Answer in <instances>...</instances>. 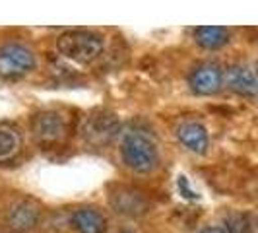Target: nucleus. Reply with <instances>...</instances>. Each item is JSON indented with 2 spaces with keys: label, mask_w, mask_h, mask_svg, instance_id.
I'll list each match as a JSON object with an SVG mask.
<instances>
[{
  "label": "nucleus",
  "mask_w": 258,
  "mask_h": 233,
  "mask_svg": "<svg viewBox=\"0 0 258 233\" xmlns=\"http://www.w3.org/2000/svg\"><path fill=\"white\" fill-rule=\"evenodd\" d=\"M35 68V54L22 43H8L0 47V76L20 78Z\"/></svg>",
  "instance_id": "nucleus-3"
},
{
  "label": "nucleus",
  "mask_w": 258,
  "mask_h": 233,
  "mask_svg": "<svg viewBox=\"0 0 258 233\" xmlns=\"http://www.w3.org/2000/svg\"><path fill=\"white\" fill-rule=\"evenodd\" d=\"M200 233H227V231H225V227H223V225H212V227L202 229Z\"/></svg>",
  "instance_id": "nucleus-16"
},
{
  "label": "nucleus",
  "mask_w": 258,
  "mask_h": 233,
  "mask_svg": "<svg viewBox=\"0 0 258 233\" xmlns=\"http://www.w3.org/2000/svg\"><path fill=\"white\" fill-rule=\"evenodd\" d=\"M118 132V121L115 119V115L109 113H95L86 121V140L95 146L111 142Z\"/></svg>",
  "instance_id": "nucleus-7"
},
{
  "label": "nucleus",
  "mask_w": 258,
  "mask_h": 233,
  "mask_svg": "<svg viewBox=\"0 0 258 233\" xmlns=\"http://www.w3.org/2000/svg\"><path fill=\"white\" fill-rule=\"evenodd\" d=\"M39 221V206L31 200H22L14 204L8 212V225L14 231L26 233L31 231Z\"/></svg>",
  "instance_id": "nucleus-9"
},
{
  "label": "nucleus",
  "mask_w": 258,
  "mask_h": 233,
  "mask_svg": "<svg viewBox=\"0 0 258 233\" xmlns=\"http://www.w3.org/2000/svg\"><path fill=\"white\" fill-rule=\"evenodd\" d=\"M72 225L78 233H105L107 218L95 208H78L72 212Z\"/></svg>",
  "instance_id": "nucleus-11"
},
{
  "label": "nucleus",
  "mask_w": 258,
  "mask_h": 233,
  "mask_svg": "<svg viewBox=\"0 0 258 233\" xmlns=\"http://www.w3.org/2000/svg\"><path fill=\"white\" fill-rule=\"evenodd\" d=\"M179 189H181L182 193V196H186V198H196V194L192 193V191H190V189H188V185H186V179H184V177H179Z\"/></svg>",
  "instance_id": "nucleus-15"
},
{
  "label": "nucleus",
  "mask_w": 258,
  "mask_h": 233,
  "mask_svg": "<svg viewBox=\"0 0 258 233\" xmlns=\"http://www.w3.org/2000/svg\"><path fill=\"white\" fill-rule=\"evenodd\" d=\"M124 233H128V231H124Z\"/></svg>",
  "instance_id": "nucleus-17"
},
{
  "label": "nucleus",
  "mask_w": 258,
  "mask_h": 233,
  "mask_svg": "<svg viewBox=\"0 0 258 233\" xmlns=\"http://www.w3.org/2000/svg\"><path fill=\"white\" fill-rule=\"evenodd\" d=\"M223 84L239 95H256V72L252 65H233L223 70Z\"/></svg>",
  "instance_id": "nucleus-6"
},
{
  "label": "nucleus",
  "mask_w": 258,
  "mask_h": 233,
  "mask_svg": "<svg viewBox=\"0 0 258 233\" xmlns=\"http://www.w3.org/2000/svg\"><path fill=\"white\" fill-rule=\"evenodd\" d=\"M188 84L196 93H202V95L216 93L223 86V68L218 63H204L196 66L190 72Z\"/></svg>",
  "instance_id": "nucleus-5"
},
{
  "label": "nucleus",
  "mask_w": 258,
  "mask_h": 233,
  "mask_svg": "<svg viewBox=\"0 0 258 233\" xmlns=\"http://www.w3.org/2000/svg\"><path fill=\"white\" fill-rule=\"evenodd\" d=\"M56 49L66 59L76 63H91L103 51V37L93 31H66L56 41Z\"/></svg>",
  "instance_id": "nucleus-2"
},
{
  "label": "nucleus",
  "mask_w": 258,
  "mask_h": 233,
  "mask_svg": "<svg viewBox=\"0 0 258 233\" xmlns=\"http://www.w3.org/2000/svg\"><path fill=\"white\" fill-rule=\"evenodd\" d=\"M194 41L204 49H220L229 41V31L225 27H196L194 29Z\"/></svg>",
  "instance_id": "nucleus-12"
},
{
  "label": "nucleus",
  "mask_w": 258,
  "mask_h": 233,
  "mask_svg": "<svg viewBox=\"0 0 258 233\" xmlns=\"http://www.w3.org/2000/svg\"><path fill=\"white\" fill-rule=\"evenodd\" d=\"M177 140L194 154H204L210 146L206 129L196 121H186L177 127Z\"/></svg>",
  "instance_id": "nucleus-10"
},
{
  "label": "nucleus",
  "mask_w": 258,
  "mask_h": 233,
  "mask_svg": "<svg viewBox=\"0 0 258 233\" xmlns=\"http://www.w3.org/2000/svg\"><path fill=\"white\" fill-rule=\"evenodd\" d=\"M120 154L126 167L136 173H150L159 163V152L154 136L142 129H128L122 134Z\"/></svg>",
  "instance_id": "nucleus-1"
},
{
  "label": "nucleus",
  "mask_w": 258,
  "mask_h": 233,
  "mask_svg": "<svg viewBox=\"0 0 258 233\" xmlns=\"http://www.w3.org/2000/svg\"><path fill=\"white\" fill-rule=\"evenodd\" d=\"M223 227H225V231L227 233H250L252 223H250V220H248V216H243V214H231L229 218H225Z\"/></svg>",
  "instance_id": "nucleus-14"
},
{
  "label": "nucleus",
  "mask_w": 258,
  "mask_h": 233,
  "mask_svg": "<svg viewBox=\"0 0 258 233\" xmlns=\"http://www.w3.org/2000/svg\"><path fill=\"white\" fill-rule=\"evenodd\" d=\"M111 206L115 208V212L122 216H142L148 210V200L144 198V194L132 189H118L116 193L111 194Z\"/></svg>",
  "instance_id": "nucleus-8"
},
{
  "label": "nucleus",
  "mask_w": 258,
  "mask_h": 233,
  "mask_svg": "<svg viewBox=\"0 0 258 233\" xmlns=\"http://www.w3.org/2000/svg\"><path fill=\"white\" fill-rule=\"evenodd\" d=\"M20 134L10 127H0V163L10 161L20 152Z\"/></svg>",
  "instance_id": "nucleus-13"
},
{
  "label": "nucleus",
  "mask_w": 258,
  "mask_h": 233,
  "mask_svg": "<svg viewBox=\"0 0 258 233\" xmlns=\"http://www.w3.org/2000/svg\"><path fill=\"white\" fill-rule=\"evenodd\" d=\"M31 132L37 142H58L66 134V119L58 111H41L31 119Z\"/></svg>",
  "instance_id": "nucleus-4"
}]
</instances>
